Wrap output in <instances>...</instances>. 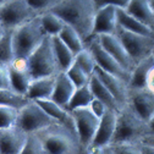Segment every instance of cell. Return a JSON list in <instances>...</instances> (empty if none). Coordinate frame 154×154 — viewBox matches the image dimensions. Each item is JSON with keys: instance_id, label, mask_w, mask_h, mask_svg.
<instances>
[{"instance_id": "cell-29", "label": "cell", "mask_w": 154, "mask_h": 154, "mask_svg": "<svg viewBox=\"0 0 154 154\" xmlns=\"http://www.w3.org/2000/svg\"><path fill=\"white\" fill-rule=\"evenodd\" d=\"M31 99L27 94H23L14 88H0V104L9 105L16 109H22Z\"/></svg>"}, {"instance_id": "cell-10", "label": "cell", "mask_w": 154, "mask_h": 154, "mask_svg": "<svg viewBox=\"0 0 154 154\" xmlns=\"http://www.w3.org/2000/svg\"><path fill=\"white\" fill-rule=\"evenodd\" d=\"M87 45L91 48V50L94 54L95 61H97V66L115 75L119 76L120 79H122L124 81H126L130 85V80H131V71H128L125 66H122L115 57L100 44L99 39L97 35H94L92 39L87 43Z\"/></svg>"}, {"instance_id": "cell-20", "label": "cell", "mask_w": 154, "mask_h": 154, "mask_svg": "<svg viewBox=\"0 0 154 154\" xmlns=\"http://www.w3.org/2000/svg\"><path fill=\"white\" fill-rule=\"evenodd\" d=\"M37 102H39V104L47 110V112L56 122H60V124L67 126L70 130H72L77 134L72 112L67 108L60 105L59 103L54 102L53 99H42V100H37Z\"/></svg>"}, {"instance_id": "cell-34", "label": "cell", "mask_w": 154, "mask_h": 154, "mask_svg": "<svg viewBox=\"0 0 154 154\" xmlns=\"http://www.w3.org/2000/svg\"><path fill=\"white\" fill-rule=\"evenodd\" d=\"M18 114V109L0 104V127H11L17 125Z\"/></svg>"}, {"instance_id": "cell-14", "label": "cell", "mask_w": 154, "mask_h": 154, "mask_svg": "<svg viewBox=\"0 0 154 154\" xmlns=\"http://www.w3.org/2000/svg\"><path fill=\"white\" fill-rule=\"evenodd\" d=\"M9 70L11 76L12 88L23 94H27L28 87L33 80L28 57H20V56L15 57L9 64Z\"/></svg>"}, {"instance_id": "cell-7", "label": "cell", "mask_w": 154, "mask_h": 154, "mask_svg": "<svg viewBox=\"0 0 154 154\" xmlns=\"http://www.w3.org/2000/svg\"><path fill=\"white\" fill-rule=\"evenodd\" d=\"M71 112L75 120V126L79 140L85 149V153H88L89 147L94 140L95 132L98 130L100 118L98 115H95L89 106L77 108L73 109Z\"/></svg>"}, {"instance_id": "cell-16", "label": "cell", "mask_w": 154, "mask_h": 154, "mask_svg": "<svg viewBox=\"0 0 154 154\" xmlns=\"http://www.w3.org/2000/svg\"><path fill=\"white\" fill-rule=\"evenodd\" d=\"M94 72L98 75V77L102 80V82L108 87V89L114 94V97L116 98V100L119 102V104L122 106H125L128 103V88L130 85L124 81L122 79H120L119 76H115L100 67H95Z\"/></svg>"}, {"instance_id": "cell-13", "label": "cell", "mask_w": 154, "mask_h": 154, "mask_svg": "<svg viewBox=\"0 0 154 154\" xmlns=\"http://www.w3.org/2000/svg\"><path fill=\"white\" fill-rule=\"evenodd\" d=\"M128 103L148 122L154 115V92L147 87L128 88Z\"/></svg>"}, {"instance_id": "cell-43", "label": "cell", "mask_w": 154, "mask_h": 154, "mask_svg": "<svg viewBox=\"0 0 154 154\" xmlns=\"http://www.w3.org/2000/svg\"><path fill=\"white\" fill-rule=\"evenodd\" d=\"M150 5H152V9L154 11V0H150Z\"/></svg>"}, {"instance_id": "cell-15", "label": "cell", "mask_w": 154, "mask_h": 154, "mask_svg": "<svg viewBox=\"0 0 154 154\" xmlns=\"http://www.w3.org/2000/svg\"><path fill=\"white\" fill-rule=\"evenodd\" d=\"M100 44L116 59L122 66H125L128 71H132L134 67V61L130 56L128 51L126 50L124 43L118 37L116 33H110V34H99L97 35Z\"/></svg>"}, {"instance_id": "cell-23", "label": "cell", "mask_w": 154, "mask_h": 154, "mask_svg": "<svg viewBox=\"0 0 154 154\" xmlns=\"http://www.w3.org/2000/svg\"><path fill=\"white\" fill-rule=\"evenodd\" d=\"M127 11L154 29V11L150 5V0H130Z\"/></svg>"}, {"instance_id": "cell-33", "label": "cell", "mask_w": 154, "mask_h": 154, "mask_svg": "<svg viewBox=\"0 0 154 154\" xmlns=\"http://www.w3.org/2000/svg\"><path fill=\"white\" fill-rule=\"evenodd\" d=\"M75 63L77 65H80L86 72H88L89 75H92L97 67V61H95V57L93 51L91 50V48L87 45L83 50H81L80 53L76 54L75 57Z\"/></svg>"}, {"instance_id": "cell-39", "label": "cell", "mask_w": 154, "mask_h": 154, "mask_svg": "<svg viewBox=\"0 0 154 154\" xmlns=\"http://www.w3.org/2000/svg\"><path fill=\"white\" fill-rule=\"evenodd\" d=\"M89 108L92 109V111H93L95 115H98L99 118L103 116L104 112H105L106 109H108V106H106V104H105L104 102H102L100 99L95 98V97L92 99V102H91V104H89Z\"/></svg>"}, {"instance_id": "cell-44", "label": "cell", "mask_w": 154, "mask_h": 154, "mask_svg": "<svg viewBox=\"0 0 154 154\" xmlns=\"http://www.w3.org/2000/svg\"><path fill=\"white\" fill-rule=\"evenodd\" d=\"M6 0H0V4H3V3H5Z\"/></svg>"}, {"instance_id": "cell-8", "label": "cell", "mask_w": 154, "mask_h": 154, "mask_svg": "<svg viewBox=\"0 0 154 154\" xmlns=\"http://www.w3.org/2000/svg\"><path fill=\"white\" fill-rule=\"evenodd\" d=\"M56 122L47 110L37 100H29L22 109H20L17 125L26 132H38L51 124Z\"/></svg>"}, {"instance_id": "cell-27", "label": "cell", "mask_w": 154, "mask_h": 154, "mask_svg": "<svg viewBox=\"0 0 154 154\" xmlns=\"http://www.w3.org/2000/svg\"><path fill=\"white\" fill-rule=\"evenodd\" d=\"M59 37L65 42V44L75 53H80L81 50H83L87 47V42L82 38V35L77 32L71 25L65 22L64 28L61 29V32L59 33Z\"/></svg>"}, {"instance_id": "cell-36", "label": "cell", "mask_w": 154, "mask_h": 154, "mask_svg": "<svg viewBox=\"0 0 154 154\" xmlns=\"http://www.w3.org/2000/svg\"><path fill=\"white\" fill-rule=\"evenodd\" d=\"M61 0H28V3L31 6L38 12V14H43L45 11L51 10L55 5H57Z\"/></svg>"}, {"instance_id": "cell-18", "label": "cell", "mask_w": 154, "mask_h": 154, "mask_svg": "<svg viewBox=\"0 0 154 154\" xmlns=\"http://www.w3.org/2000/svg\"><path fill=\"white\" fill-rule=\"evenodd\" d=\"M55 81H56V75L33 79L27 91L28 98L32 100L51 99L55 88Z\"/></svg>"}, {"instance_id": "cell-1", "label": "cell", "mask_w": 154, "mask_h": 154, "mask_svg": "<svg viewBox=\"0 0 154 154\" xmlns=\"http://www.w3.org/2000/svg\"><path fill=\"white\" fill-rule=\"evenodd\" d=\"M95 0H61L50 11L59 15L71 25L88 43L94 37V21L97 15Z\"/></svg>"}, {"instance_id": "cell-9", "label": "cell", "mask_w": 154, "mask_h": 154, "mask_svg": "<svg viewBox=\"0 0 154 154\" xmlns=\"http://www.w3.org/2000/svg\"><path fill=\"white\" fill-rule=\"evenodd\" d=\"M116 34L124 43L126 50L128 51L134 64L141 61L148 55L153 54V50H154V37L153 35L134 33V32L124 29L121 27H118Z\"/></svg>"}, {"instance_id": "cell-40", "label": "cell", "mask_w": 154, "mask_h": 154, "mask_svg": "<svg viewBox=\"0 0 154 154\" xmlns=\"http://www.w3.org/2000/svg\"><path fill=\"white\" fill-rule=\"evenodd\" d=\"M146 87L148 89H150L152 92H154V67L150 70V72L148 73L147 77V82H146Z\"/></svg>"}, {"instance_id": "cell-28", "label": "cell", "mask_w": 154, "mask_h": 154, "mask_svg": "<svg viewBox=\"0 0 154 154\" xmlns=\"http://www.w3.org/2000/svg\"><path fill=\"white\" fill-rule=\"evenodd\" d=\"M95 154H140V142L111 141Z\"/></svg>"}, {"instance_id": "cell-11", "label": "cell", "mask_w": 154, "mask_h": 154, "mask_svg": "<svg viewBox=\"0 0 154 154\" xmlns=\"http://www.w3.org/2000/svg\"><path fill=\"white\" fill-rule=\"evenodd\" d=\"M118 114L119 111L108 108L104 115L100 118V122L98 126V130L95 132L94 140L89 147L88 154H95L97 150L103 148L104 146L109 144L115 134L116 130V122H118Z\"/></svg>"}, {"instance_id": "cell-19", "label": "cell", "mask_w": 154, "mask_h": 154, "mask_svg": "<svg viewBox=\"0 0 154 154\" xmlns=\"http://www.w3.org/2000/svg\"><path fill=\"white\" fill-rule=\"evenodd\" d=\"M76 88H77L76 85L70 79L67 72L66 71H60L56 75L55 88H54V93H53L51 99L56 103H59L60 105L67 108Z\"/></svg>"}, {"instance_id": "cell-2", "label": "cell", "mask_w": 154, "mask_h": 154, "mask_svg": "<svg viewBox=\"0 0 154 154\" xmlns=\"http://www.w3.org/2000/svg\"><path fill=\"white\" fill-rule=\"evenodd\" d=\"M45 144L48 154H81L85 149L79 136L67 126L54 122L50 126L38 131Z\"/></svg>"}, {"instance_id": "cell-35", "label": "cell", "mask_w": 154, "mask_h": 154, "mask_svg": "<svg viewBox=\"0 0 154 154\" xmlns=\"http://www.w3.org/2000/svg\"><path fill=\"white\" fill-rule=\"evenodd\" d=\"M66 72L70 76V79L73 81V83L76 85V87H82V86L89 85L91 76L92 75H89L88 72H86L80 65H77L76 63H73L66 70Z\"/></svg>"}, {"instance_id": "cell-31", "label": "cell", "mask_w": 154, "mask_h": 154, "mask_svg": "<svg viewBox=\"0 0 154 154\" xmlns=\"http://www.w3.org/2000/svg\"><path fill=\"white\" fill-rule=\"evenodd\" d=\"M93 98H94V95H93V92H92L89 85L82 86V87H77L71 100H70V103H69V105H67V109L70 111H72L73 109H77V108L89 106Z\"/></svg>"}, {"instance_id": "cell-30", "label": "cell", "mask_w": 154, "mask_h": 154, "mask_svg": "<svg viewBox=\"0 0 154 154\" xmlns=\"http://www.w3.org/2000/svg\"><path fill=\"white\" fill-rule=\"evenodd\" d=\"M41 18H42V25H43L45 33L51 37L59 35V33L61 32V29L65 26V21L63 18L50 10L41 14Z\"/></svg>"}, {"instance_id": "cell-22", "label": "cell", "mask_w": 154, "mask_h": 154, "mask_svg": "<svg viewBox=\"0 0 154 154\" xmlns=\"http://www.w3.org/2000/svg\"><path fill=\"white\" fill-rule=\"evenodd\" d=\"M89 86L93 92V95L95 98L100 99L102 102H104L106 104L108 108L114 109L116 111H120L121 105L119 104V102L116 100V98L114 97V94L108 89V87L102 82V80L98 77V75L93 72L91 76V81H89Z\"/></svg>"}, {"instance_id": "cell-41", "label": "cell", "mask_w": 154, "mask_h": 154, "mask_svg": "<svg viewBox=\"0 0 154 154\" xmlns=\"http://www.w3.org/2000/svg\"><path fill=\"white\" fill-rule=\"evenodd\" d=\"M148 125H149V128H150V133H154V115L152 116V119L148 121Z\"/></svg>"}, {"instance_id": "cell-12", "label": "cell", "mask_w": 154, "mask_h": 154, "mask_svg": "<svg viewBox=\"0 0 154 154\" xmlns=\"http://www.w3.org/2000/svg\"><path fill=\"white\" fill-rule=\"evenodd\" d=\"M28 132L18 125L0 127V152L2 154H22Z\"/></svg>"}, {"instance_id": "cell-42", "label": "cell", "mask_w": 154, "mask_h": 154, "mask_svg": "<svg viewBox=\"0 0 154 154\" xmlns=\"http://www.w3.org/2000/svg\"><path fill=\"white\" fill-rule=\"evenodd\" d=\"M143 140H147L148 142H150V143H153L154 144V133H149L147 137H144Z\"/></svg>"}, {"instance_id": "cell-25", "label": "cell", "mask_w": 154, "mask_h": 154, "mask_svg": "<svg viewBox=\"0 0 154 154\" xmlns=\"http://www.w3.org/2000/svg\"><path fill=\"white\" fill-rule=\"evenodd\" d=\"M15 28H0V65H9L15 57Z\"/></svg>"}, {"instance_id": "cell-3", "label": "cell", "mask_w": 154, "mask_h": 154, "mask_svg": "<svg viewBox=\"0 0 154 154\" xmlns=\"http://www.w3.org/2000/svg\"><path fill=\"white\" fill-rule=\"evenodd\" d=\"M150 133L148 122L130 103L122 106L118 114L116 130L112 141L140 142Z\"/></svg>"}, {"instance_id": "cell-37", "label": "cell", "mask_w": 154, "mask_h": 154, "mask_svg": "<svg viewBox=\"0 0 154 154\" xmlns=\"http://www.w3.org/2000/svg\"><path fill=\"white\" fill-rule=\"evenodd\" d=\"M0 88H12L9 65H0Z\"/></svg>"}, {"instance_id": "cell-17", "label": "cell", "mask_w": 154, "mask_h": 154, "mask_svg": "<svg viewBox=\"0 0 154 154\" xmlns=\"http://www.w3.org/2000/svg\"><path fill=\"white\" fill-rule=\"evenodd\" d=\"M118 27V8L108 5L97 10L94 21V35L116 33Z\"/></svg>"}, {"instance_id": "cell-32", "label": "cell", "mask_w": 154, "mask_h": 154, "mask_svg": "<svg viewBox=\"0 0 154 154\" xmlns=\"http://www.w3.org/2000/svg\"><path fill=\"white\" fill-rule=\"evenodd\" d=\"M22 154H48L45 144L38 132H29Z\"/></svg>"}, {"instance_id": "cell-26", "label": "cell", "mask_w": 154, "mask_h": 154, "mask_svg": "<svg viewBox=\"0 0 154 154\" xmlns=\"http://www.w3.org/2000/svg\"><path fill=\"white\" fill-rule=\"evenodd\" d=\"M53 45L55 49V54L59 61L61 71H66L73 63H75V57L76 54L65 44V42L61 39L59 35H53Z\"/></svg>"}, {"instance_id": "cell-24", "label": "cell", "mask_w": 154, "mask_h": 154, "mask_svg": "<svg viewBox=\"0 0 154 154\" xmlns=\"http://www.w3.org/2000/svg\"><path fill=\"white\" fill-rule=\"evenodd\" d=\"M154 67V56L153 54L148 55L147 57L142 59L141 61L136 63L133 70L131 71V80L130 86L131 87H146L147 77L150 70Z\"/></svg>"}, {"instance_id": "cell-4", "label": "cell", "mask_w": 154, "mask_h": 154, "mask_svg": "<svg viewBox=\"0 0 154 154\" xmlns=\"http://www.w3.org/2000/svg\"><path fill=\"white\" fill-rule=\"evenodd\" d=\"M48 34L45 33L41 15H38L14 31V45L16 57H28Z\"/></svg>"}, {"instance_id": "cell-5", "label": "cell", "mask_w": 154, "mask_h": 154, "mask_svg": "<svg viewBox=\"0 0 154 154\" xmlns=\"http://www.w3.org/2000/svg\"><path fill=\"white\" fill-rule=\"evenodd\" d=\"M28 63L33 79L57 75L61 71L53 45L51 35H47L43 42L33 50V53L28 56Z\"/></svg>"}, {"instance_id": "cell-21", "label": "cell", "mask_w": 154, "mask_h": 154, "mask_svg": "<svg viewBox=\"0 0 154 154\" xmlns=\"http://www.w3.org/2000/svg\"><path fill=\"white\" fill-rule=\"evenodd\" d=\"M118 25L119 27L134 33H141V34L154 37V29H152L150 27L144 25L142 21H140L137 17H134L132 14H130L127 9L118 8Z\"/></svg>"}, {"instance_id": "cell-38", "label": "cell", "mask_w": 154, "mask_h": 154, "mask_svg": "<svg viewBox=\"0 0 154 154\" xmlns=\"http://www.w3.org/2000/svg\"><path fill=\"white\" fill-rule=\"evenodd\" d=\"M130 4V0H95V5L97 8H103V6H115V8H121V9H127Z\"/></svg>"}, {"instance_id": "cell-6", "label": "cell", "mask_w": 154, "mask_h": 154, "mask_svg": "<svg viewBox=\"0 0 154 154\" xmlns=\"http://www.w3.org/2000/svg\"><path fill=\"white\" fill-rule=\"evenodd\" d=\"M38 15L28 0H6L0 4V28H16Z\"/></svg>"}, {"instance_id": "cell-45", "label": "cell", "mask_w": 154, "mask_h": 154, "mask_svg": "<svg viewBox=\"0 0 154 154\" xmlns=\"http://www.w3.org/2000/svg\"><path fill=\"white\" fill-rule=\"evenodd\" d=\"M153 56H154V50H153Z\"/></svg>"}]
</instances>
